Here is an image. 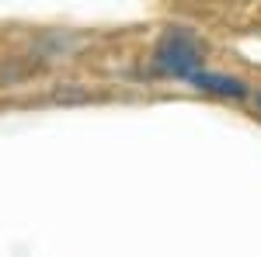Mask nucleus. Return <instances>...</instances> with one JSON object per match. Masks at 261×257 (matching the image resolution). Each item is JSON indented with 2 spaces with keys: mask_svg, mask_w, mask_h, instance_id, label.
Here are the masks:
<instances>
[{
  "mask_svg": "<svg viewBox=\"0 0 261 257\" xmlns=\"http://www.w3.org/2000/svg\"><path fill=\"white\" fill-rule=\"evenodd\" d=\"M188 83L195 87V91H202V94H216V98H233L241 101L251 94V87L244 83L241 77H226V73H213V70H195L192 77H188Z\"/></svg>",
  "mask_w": 261,
  "mask_h": 257,
  "instance_id": "obj_2",
  "label": "nucleus"
},
{
  "mask_svg": "<svg viewBox=\"0 0 261 257\" xmlns=\"http://www.w3.org/2000/svg\"><path fill=\"white\" fill-rule=\"evenodd\" d=\"M258 111H261V91H258Z\"/></svg>",
  "mask_w": 261,
  "mask_h": 257,
  "instance_id": "obj_3",
  "label": "nucleus"
},
{
  "mask_svg": "<svg viewBox=\"0 0 261 257\" xmlns=\"http://www.w3.org/2000/svg\"><path fill=\"white\" fill-rule=\"evenodd\" d=\"M202 66H205V45L185 28L164 32L150 56V73L164 80H188Z\"/></svg>",
  "mask_w": 261,
  "mask_h": 257,
  "instance_id": "obj_1",
  "label": "nucleus"
}]
</instances>
